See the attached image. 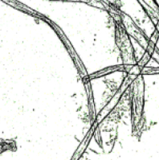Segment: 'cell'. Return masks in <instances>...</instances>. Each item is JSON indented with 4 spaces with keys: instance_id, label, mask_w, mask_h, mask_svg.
<instances>
[{
    "instance_id": "1",
    "label": "cell",
    "mask_w": 159,
    "mask_h": 160,
    "mask_svg": "<svg viewBox=\"0 0 159 160\" xmlns=\"http://www.w3.org/2000/svg\"><path fill=\"white\" fill-rule=\"evenodd\" d=\"M150 54L149 52H147V53H146V54H145V56H144V57H143L142 60H141L140 63H139V66L145 65V64H146V63L148 62L149 60H150Z\"/></svg>"
}]
</instances>
